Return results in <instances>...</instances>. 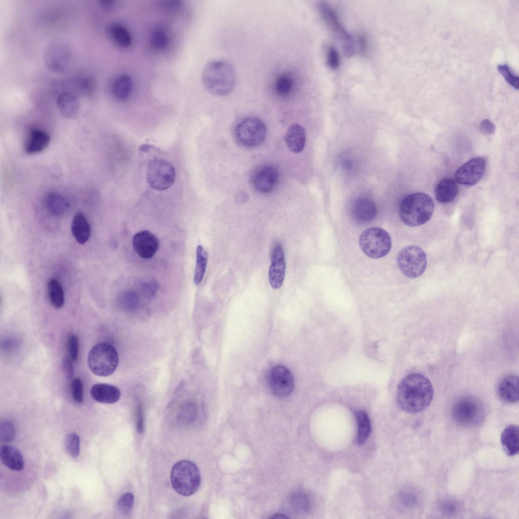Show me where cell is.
I'll return each instance as SVG.
<instances>
[{
    "label": "cell",
    "instance_id": "20",
    "mask_svg": "<svg viewBox=\"0 0 519 519\" xmlns=\"http://www.w3.org/2000/svg\"><path fill=\"white\" fill-rule=\"evenodd\" d=\"M306 138L305 128L298 123L292 124L288 127L284 136L287 147L291 152L294 153H301L303 150Z\"/></svg>",
    "mask_w": 519,
    "mask_h": 519
},
{
    "label": "cell",
    "instance_id": "10",
    "mask_svg": "<svg viewBox=\"0 0 519 519\" xmlns=\"http://www.w3.org/2000/svg\"><path fill=\"white\" fill-rule=\"evenodd\" d=\"M175 176L174 167L164 159L155 158L147 164L146 180L153 189L159 191L167 190L173 184Z\"/></svg>",
    "mask_w": 519,
    "mask_h": 519
},
{
    "label": "cell",
    "instance_id": "11",
    "mask_svg": "<svg viewBox=\"0 0 519 519\" xmlns=\"http://www.w3.org/2000/svg\"><path fill=\"white\" fill-rule=\"evenodd\" d=\"M44 58L47 67L55 73H65L71 65L70 50L65 43L59 41H52L47 45Z\"/></svg>",
    "mask_w": 519,
    "mask_h": 519
},
{
    "label": "cell",
    "instance_id": "38",
    "mask_svg": "<svg viewBox=\"0 0 519 519\" xmlns=\"http://www.w3.org/2000/svg\"><path fill=\"white\" fill-rule=\"evenodd\" d=\"M168 42V36L163 30L157 29L151 33V43L155 48L157 49H164L167 46Z\"/></svg>",
    "mask_w": 519,
    "mask_h": 519
},
{
    "label": "cell",
    "instance_id": "28",
    "mask_svg": "<svg viewBox=\"0 0 519 519\" xmlns=\"http://www.w3.org/2000/svg\"><path fill=\"white\" fill-rule=\"evenodd\" d=\"M132 81L127 74H122L115 80L113 86L114 96L119 100H125L130 96L132 90Z\"/></svg>",
    "mask_w": 519,
    "mask_h": 519
},
{
    "label": "cell",
    "instance_id": "46",
    "mask_svg": "<svg viewBox=\"0 0 519 519\" xmlns=\"http://www.w3.org/2000/svg\"><path fill=\"white\" fill-rule=\"evenodd\" d=\"M80 83L81 88L85 93H92L94 88V82L91 78L83 79Z\"/></svg>",
    "mask_w": 519,
    "mask_h": 519
},
{
    "label": "cell",
    "instance_id": "15",
    "mask_svg": "<svg viewBox=\"0 0 519 519\" xmlns=\"http://www.w3.org/2000/svg\"><path fill=\"white\" fill-rule=\"evenodd\" d=\"M271 264L269 272V279L273 289L279 288L282 285L285 273L286 263L282 245L275 243L271 251Z\"/></svg>",
    "mask_w": 519,
    "mask_h": 519
},
{
    "label": "cell",
    "instance_id": "45",
    "mask_svg": "<svg viewBox=\"0 0 519 519\" xmlns=\"http://www.w3.org/2000/svg\"><path fill=\"white\" fill-rule=\"evenodd\" d=\"M62 366L66 378L68 380L71 379L74 374V368L71 360L69 357H65L63 360Z\"/></svg>",
    "mask_w": 519,
    "mask_h": 519
},
{
    "label": "cell",
    "instance_id": "24",
    "mask_svg": "<svg viewBox=\"0 0 519 519\" xmlns=\"http://www.w3.org/2000/svg\"><path fill=\"white\" fill-rule=\"evenodd\" d=\"M0 458L2 463L9 469L20 471L24 467V460L21 452L14 446L5 444L1 447Z\"/></svg>",
    "mask_w": 519,
    "mask_h": 519
},
{
    "label": "cell",
    "instance_id": "32",
    "mask_svg": "<svg viewBox=\"0 0 519 519\" xmlns=\"http://www.w3.org/2000/svg\"><path fill=\"white\" fill-rule=\"evenodd\" d=\"M109 32L113 41L119 47L126 48L131 45V34L123 26L119 24H114L110 26Z\"/></svg>",
    "mask_w": 519,
    "mask_h": 519
},
{
    "label": "cell",
    "instance_id": "22",
    "mask_svg": "<svg viewBox=\"0 0 519 519\" xmlns=\"http://www.w3.org/2000/svg\"><path fill=\"white\" fill-rule=\"evenodd\" d=\"M519 428L516 424L507 426L501 434V442L505 453L509 456L517 455L519 452Z\"/></svg>",
    "mask_w": 519,
    "mask_h": 519
},
{
    "label": "cell",
    "instance_id": "7",
    "mask_svg": "<svg viewBox=\"0 0 519 519\" xmlns=\"http://www.w3.org/2000/svg\"><path fill=\"white\" fill-rule=\"evenodd\" d=\"M359 242L363 252L372 258L385 256L391 247L389 234L380 228H372L364 230L360 235Z\"/></svg>",
    "mask_w": 519,
    "mask_h": 519
},
{
    "label": "cell",
    "instance_id": "19",
    "mask_svg": "<svg viewBox=\"0 0 519 519\" xmlns=\"http://www.w3.org/2000/svg\"><path fill=\"white\" fill-rule=\"evenodd\" d=\"M377 213V207L373 201L361 198L357 199L352 208V215L358 224L365 223L373 220Z\"/></svg>",
    "mask_w": 519,
    "mask_h": 519
},
{
    "label": "cell",
    "instance_id": "40",
    "mask_svg": "<svg viewBox=\"0 0 519 519\" xmlns=\"http://www.w3.org/2000/svg\"><path fill=\"white\" fill-rule=\"evenodd\" d=\"M497 69L510 86L516 90L518 89V78L511 72L507 65L499 64L497 66Z\"/></svg>",
    "mask_w": 519,
    "mask_h": 519
},
{
    "label": "cell",
    "instance_id": "21",
    "mask_svg": "<svg viewBox=\"0 0 519 519\" xmlns=\"http://www.w3.org/2000/svg\"><path fill=\"white\" fill-rule=\"evenodd\" d=\"M90 394L95 401L107 404L116 403L121 396V391L118 387L106 384L94 385L90 390Z\"/></svg>",
    "mask_w": 519,
    "mask_h": 519
},
{
    "label": "cell",
    "instance_id": "9",
    "mask_svg": "<svg viewBox=\"0 0 519 519\" xmlns=\"http://www.w3.org/2000/svg\"><path fill=\"white\" fill-rule=\"evenodd\" d=\"M397 263L405 276L415 278L423 274L427 266L426 255L423 250L416 245L402 248L397 256Z\"/></svg>",
    "mask_w": 519,
    "mask_h": 519
},
{
    "label": "cell",
    "instance_id": "42",
    "mask_svg": "<svg viewBox=\"0 0 519 519\" xmlns=\"http://www.w3.org/2000/svg\"><path fill=\"white\" fill-rule=\"evenodd\" d=\"M71 393L72 398L77 403H82L84 400L83 385L79 378L72 380L71 383Z\"/></svg>",
    "mask_w": 519,
    "mask_h": 519
},
{
    "label": "cell",
    "instance_id": "2",
    "mask_svg": "<svg viewBox=\"0 0 519 519\" xmlns=\"http://www.w3.org/2000/svg\"><path fill=\"white\" fill-rule=\"evenodd\" d=\"M236 73L233 66L222 60L208 61L203 68L201 80L206 90L211 94L223 96L234 88Z\"/></svg>",
    "mask_w": 519,
    "mask_h": 519
},
{
    "label": "cell",
    "instance_id": "49",
    "mask_svg": "<svg viewBox=\"0 0 519 519\" xmlns=\"http://www.w3.org/2000/svg\"><path fill=\"white\" fill-rule=\"evenodd\" d=\"M99 2L102 8L109 10L114 7L116 2L112 0H102Z\"/></svg>",
    "mask_w": 519,
    "mask_h": 519
},
{
    "label": "cell",
    "instance_id": "13",
    "mask_svg": "<svg viewBox=\"0 0 519 519\" xmlns=\"http://www.w3.org/2000/svg\"><path fill=\"white\" fill-rule=\"evenodd\" d=\"M486 160L483 157L473 158L461 165L456 171V181L465 186H473L481 178L485 170Z\"/></svg>",
    "mask_w": 519,
    "mask_h": 519
},
{
    "label": "cell",
    "instance_id": "8",
    "mask_svg": "<svg viewBox=\"0 0 519 519\" xmlns=\"http://www.w3.org/2000/svg\"><path fill=\"white\" fill-rule=\"evenodd\" d=\"M267 128L264 123L256 117H248L236 126L234 136L237 142L245 147H253L261 144L266 138Z\"/></svg>",
    "mask_w": 519,
    "mask_h": 519
},
{
    "label": "cell",
    "instance_id": "4",
    "mask_svg": "<svg viewBox=\"0 0 519 519\" xmlns=\"http://www.w3.org/2000/svg\"><path fill=\"white\" fill-rule=\"evenodd\" d=\"M170 479L175 491L185 496L194 494L201 482L198 467L194 462L188 460L178 461L173 465Z\"/></svg>",
    "mask_w": 519,
    "mask_h": 519
},
{
    "label": "cell",
    "instance_id": "31",
    "mask_svg": "<svg viewBox=\"0 0 519 519\" xmlns=\"http://www.w3.org/2000/svg\"><path fill=\"white\" fill-rule=\"evenodd\" d=\"M357 425V432L356 441L358 445H362L368 439L371 431L370 422L366 412L358 411L355 413Z\"/></svg>",
    "mask_w": 519,
    "mask_h": 519
},
{
    "label": "cell",
    "instance_id": "39",
    "mask_svg": "<svg viewBox=\"0 0 519 519\" xmlns=\"http://www.w3.org/2000/svg\"><path fill=\"white\" fill-rule=\"evenodd\" d=\"M327 65L332 69H337L340 63V56L337 49L333 46H328L325 52Z\"/></svg>",
    "mask_w": 519,
    "mask_h": 519
},
{
    "label": "cell",
    "instance_id": "35",
    "mask_svg": "<svg viewBox=\"0 0 519 519\" xmlns=\"http://www.w3.org/2000/svg\"><path fill=\"white\" fill-rule=\"evenodd\" d=\"M291 502L294 509L299 512L308 511L311 503L309 496L303 492H296L292 495Z\"/></svg>",
    "mask_w": 519,
    "mask_h": 519
},
{
    "label": "cell",
    "instance_id": "47",
    "mask_svg": "<svg viewBox=\"0 0 519 519\" xmlns=\"http://www.w3.org/2000/svg\"><path fill=\"white\" fill-rule=\"evenodd\" d=\"M358 41L360 52L362 54H365L368 48V41L366 35L364 33L359 34Z\"/></svg>",
    "mask_w": 519,
    "mask_h": 519
},
{
    "label": "cell",
    "instance_id": "14",
    "mask_svg": "<svg viewBox=\"0 0 519 519\" xmlns=\"http://www.w3.org/2000/svg\"><path fill=\"white\" fill-rule=\"evenodd\" d=\"M279 171L272 165L263 166L256 169L251 175L250 181L257 192L268 194L275 188L278 179Z\"/></svg>",
    "mask_w": 519,
    "mask_h": 519
},
{
    "label": "cell",
    "instance_id": "29",
    "mask_svg": "<svg viewBox=\"0 0 519 519\" xmlns=\"http://www.w3.org/2000/svg\"><path fill=\"white\" fill-rule=\"evenodd\" d=\"M45 204L47 210L56 215L63 214L69 205L64 197L56 193L48 194L45 197Z\"/></svg>",
    "mask_w": 519,
    "mask_h": 519
},
{
    "label": "cell",
    "instance_id": "34",
    "mask_svg": "<svg viewBox=\"0 0 519 519\" xmlns=\"http://www.w3.org/2000/svg\"><path fill=\"white\" fill-rule=\"evenodd\" d=\"M294 85V83L292 77L289 75L283 74L277 79L275 89L279 96L286 97L292 92Z\"/></svg>",
    "mask_w": 519,
    "mask_h": 519
},
{
    "label": "cell",
    "instance_id": "37",
    "mask_svg": "<svg viewBox=\"0 0 519 519\" xmlns=\"http://www.w3.org/2000/svg\"><path fill=\"white\" fill-rule=\"evenodd\" d=\"M134 502V497L131 493H125L119 499L117 503L118 510L123 514H127L131 510Z\"/></svg>",
    "mask_w": 519,
    "mask_h": 519
},
{
    "label": "cell",
    "instance_id": "33",
    "mask_svg": "<svg viewBox=\"0 0 519 519\" xmlns=\"http://www.w3.org/2000/svg\"><path fill=\"white\" fill-rule=\"evenodd\" d=\"M208 261V254L204 247L199 245L196 249V265L194 281L196 285L200 284L205 273Z\"/></svg>",
    "mask_w": 519,
    "mask_h": 519
},
{
    "label": "cell",
    "instance_id": "12",
    "mask_svg": "<svg viewBox=\"0 0 519 519\" xmlns=\"http://www.w3.org/2000/svg\"><path fill=\"white\" fill-rule=\"evenodd\" d=\"M268 388L276 396L289 395L294 388V379L290 370L283 365H277L269 372L267 378Z\"/></svg>",
    "mask_w": 519,
    "mask_h": 519
},
{
    "label": "cell",
    "instance_id": "16",
    "mask_svg": "<svg viewBox=\"0 0 519 519\" xmlns=\"http://www.w3.org/2000/svg\"><path fill=\"white\" fill-rule=\"evenodd\" d=\"M318 10L326 26L343 39L346 42V46L348 45V48H350L352 45L351 36L343 26L336 10L327 2L321 1L318 4Z\"/></svg>",
    "mask_w": 519,
    "mask_h": 519
},
{
    "label": "cell",
    "instance_id": "3",
    "mask_svg": "<svg viewBox=\"0 0 519 519\" xmlns=\"http://www.w3.org/2000/svg\"><path fill=\"white\" fill-rule=\"evenodd\" d=\"M434 209L432 199L423 193H416L405 197L399 207L401 220L410 227L424 224L431 218Z\"/></svg>",
    "mask_w": 519,
    "mask_h": 519
},
{
    "label": "cell",
    "instance_id": "25",
    "mask_svg": "<svg viewBox=\"0 0 519 519\" xmlns=\"http://www.w3.org/2000/svg\"><path fill=\"white\" fill-rule=\"evenodd\" d=\"M50 142V135L46 132L38 129H31L25 145V151L29 154L41 152L48 146Z\"/></svg>",
    "mask_w": 519,
    "mask_h": 519
},
{
    "label": "cell",
    "instance_id": "27",
    "mask_svg": "<svg viewBox=\"0 0 519 519\" xmlns=\"http://www.w3.org/2000/svg\"><path fill=\"white\" fill-rule=\"evenodd\" d=\"M71 230L76 241L80 244L86 243L91 236V228L85 216L82 213L76 214L72 220Z\"/></svg>",
    "mask_w": 519,
    "mask_h": 519
},
{
    "label": "cell",
    "instance_id": "44",
    "mask_svg": "<svg viewBox=\"0 0 519 519\" xmlns=\"http://www.w3.org/2000/svg\"><path fill=\"white\" fill-rule=\"evenodd\" d=\"M479 131L485 135H491L495 131V126L488 119H484L479 125Z\"/></svg>",
    "mask_w": 519,
    "mask_h": 519
},
{
    "label": "cell",
    "instance_id": "17",
    "mask_svg": "<svg viewBox=\"0 0 519 519\" xmlns=\"http://www.w3.org/2000/svg\"><path fill=\"white\" fill-rule=\"evenodd\" d=\"M132 245L135 252L139 256L145 259H150L157 252L159 246V241L151 232L143 230L134 235Z\"/></svg>",
    "mask_w": 519,
    "mask_h": 519
},
{
    "label": "cell",
    "instance_id": "18",
    "mask_svg": "<svg viewBox=\"0 0 519 519\" xmlns=\"http://www.w3.org/2000/svg\"><path fill=\"white\" fill-rule=\"evenodd\" d=\"M499 398L508 403H515L519 400V381L517 376L510 375L503 377L497 389Z\"/></svg>",
    "mask_w": 519,
    "mask_h": 519
},
{
    "label": "cell",
    "instance_id": "41",
    "mask_svg": "<svg viewBox=\"0 0 519 519\" xmlns=\"http://www.w3.org/2000/svg\"><path fill=\"white\" fill-rule=\"evenodd\" d=\"M15 435V428L11 421L5 420L1 423L0 437L2 441H11L14 439Z\"/></svg>",
    "mask_w": 519,
    "mask_h": 519
},
{
    "label": "cell",
    "instance_id": "23",
    "mask_svg": "<svg viewBox=\"0 0 519 519\" xmlns=\"http://www.w3.org/2000/svg\"><path fill=\"white\" fill-rule=\"evenodd\" d=\"M56 103L60 114L67 119L75 118L79 112L80 104L75 95L69 92H63L57 98Z\"/></svg>",
    "mask_w": 519,
    "mask_h": 519
},
{
    "label": "cell",
    "instance_id": "5",
    "mask_svg": "<svg viewBox=\"0 0 519 519\" xmlns=\"http://www.w3.org/2000/svg\"><path fill=\"white\" fill-rule=\"evenodd\" d=\"M486 415L483 402L478 398L470 395L463 396L454 404L452 416L458 424L467 427L480 424Z\"/></svg>",
    "mask_w": 519,
    "mask_h": 519
},
{
    "label": "cell",
    "instance_id": "30",
    "mask_svg": "<svg viewBox=\"0 0 519 519\" xmlns=\"http://www.w3.org/2000/svg\"><path fill=\"white\" fill-rule=\"evenodd\" d=\"M47 289L51 305L56 309L61 308L64 304V293L61 283L57 279L51 278L48 281Z\"/></svg>",
    "mask_w": 519,
    "mask_h": 519
},
{
    "label": "cell",
    "instance_id": "36",
    "mask_svg": "<svg viewBox=\"0 0 519 519\" xmlns=\"http://www.w3.org/2000/svg\"><path fill=\"white\" fill-rule=\"evenodd\" d=\"M65 444L68 454L72 458H78L80 452V440L79 435L75 432L70 433L65 437Z\"/></svg>",
    "mask_w": 519,
    "mask_h": 519
},
{
    "label": "cell",
    "instance_id": "1",
    "mask_svg": "<svg viewBox=\"0 0 519 519\" xmlns=\"http://www.w3.org/2000/svg\"><path fill=\"white\" fill-rule=\"evenodd\" d=\"M433 388L430 380L419 373L411 374L400 382L397 400L400 407L410 413L424 411L430 404Z\"/></svg>",
    "mask_w": 519,
    "mask_h": 519
},
{
    "label": "cell",
    "instance_id": "6",
    "mask_svg": "<svg viewBox=\"0 0 519 519\" xmlns=\"http://www.w3.org/2000/svg\"><path fill=\"white\" fill-rule=\"evenodd\" d=\"M88 364L94 374L101 377L109 376L116 371L118 366V353L110 345L97 344L89 353Z\"/></svg>",
    "mask_w": 519,
    "mask_h": 519
},
{
    "label": "cell",
    "instance_id": "48",
    "mask_svg": "<svg viewBox=\"0 0 519 519\" xmlns=\"http://www.w3.org/2000/svg\"><path fill=\"white\" fill-rule=\"evenodd\" d=\"M136 429L137 431L141 433L144 429V421L142 408L139 406L137 411Z\"/></svg>",
    "mask_w": 519,
    "mask_h": 519
},
{
    "label": "cell",
    "instance_id": "43",
    "mask_svg": "<svg viewBox=\"0 0 519 519\" xmlns=\"http://www.w3.org/2000/svg\"><path fill=\"white\" fill-rule=\"evenodd\" d=\"M67 349L69 358L72 361H76L78 357L79 344L78 338L73 334H69L67 336Z\"/></svg>",
    "mask_w": 519,
    "mask_h": 519
},
{
    "label": "cell",
    "instance_id": "26",
    "mask_svg": "<svg viewBox=\"0 0 519 519\" xmlns=\"http://www.w3.org/2000/svg\"><path fill=\"white\" fill-rule=\"evenodd\" d=\"M458 191L456 181L452 178H445L440 180L435 187V198L441 203H448L455 198Z\"/></svg>",
    "mask_w": 519,
    "mask_h": 519
}]
</instances>
